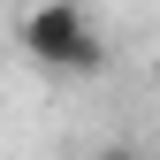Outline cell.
I'll list each match as a JSON object with an SVG mask.
<instances>
[{"label": "cell", "instance_id": "obj_1", "mask_svg": "<svg viewBox=\"0 0 160 160\" xmlns=\"http://www.w3.org/2000/svg\"><path fill=\"white\" fill-rule=\"evenodd\" d=\"M15 38H23V53L38 69H61V76H99L107 69V38L76 0H23Z\"/></svg>", "mask_w": 160, "mask_h": 160}, {"label": "cell", "instance_id": "obj_2", "mask_svg": "<svg viewBox=\"0 0 160 160\" xmlns=\"http://www.w3.org/2000/svg\"><path fill=\"white\" fill-rule=\"evenodd\" d=\"M92 160H145L137 145H107V152H92Z\"/></svg>", "mask_w": 160, "mask_h": 160}]
</instances>
